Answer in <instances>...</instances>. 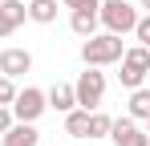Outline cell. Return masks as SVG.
Segmentation results:
<instances>
[{
    "instance_id": "obj_7",
    "label": "cell",
    "mask_w": 150,
    "mask_h": 146,
    "mask_svg": "<svg viewBox=\"0 0 150 146\" xmlns=\"http://www.w3.org/2000/svg\"><path fill=\"white\" fill-rule=\"evenodd\" d=\"M33 69V53L21 45H8V49H0V73L4 77H12V81H21L25 73Z\"/></svg>"
},
{
    "instance_id": "obj_3",
    "label": "cell",
    "mask_w": 150,
    "mask_h": 146,
    "mask_svg": "<svg viewBox=\"0 0 150 146\" xmlns=\"http://www.w3.org/2000/svg\"><path fill=\"white\" fill-rule=\"evenodd\" d=\"M118 81H122L126 89H138V85H146V73H150V49L146 45H126L122 61H118Z\"/></svg>"
},
{
    "instance_id": "obj_9",
    "label": "cell",
    "mask_w": 150,
    "mask_h": 146,
    "mask_svg": "<svg viewBox=\"0 0 150 146\" xmlns=\"http://www.w3.org/2000/svg\"><path fill=\"white\" fill-rule=\"evenodd\" d=\"M25 21H28V8L21 0H0V41H8Z\"/></svg>"
},
{
    "instance_id": "obj_16",
    "label": "cell",
    "mask_w": 150,
    "mask_h": 146,
    "mask_svg": "<svg viewBox=\"0 0 150 146\" xmlns=\"http://www.w3.org/2000/svg\"><path fill=\"white\" fill-rule=\"evenodd\" d=\"M16 89H21V85H16L12 77L0 73V106H12V101H16Z\"/></svg>"
},
{
    "instance_id": "obj_5",
    "label": "cell",
    "mask_w": 150,
    "mask_h": 146,
    "mask_svg": "<svg viewBox=\"0 0 150 146\" xmlns=\"http://www.w3.org/2000/svg\"><path fill=\"white\" fill-rule=\"evenodd\" d=\"M8 110H12V118H16V122H37L45 110H49V101H45V89H37V85H25V89H16V101H12Z\"/></svg>"
},
{
    "instance_id": "obj_1",
    "label": "cell",
    "mask_w": 150,
    "mask_h": 146,
    "mask_svg": "<svg viewBox=\"0 0 150 146\" xmlns=\"http://www.w3.org/2000/svg\"><path fill=\"white\" fill-rule=\"evenodd\" d=\"M122 37H114V33H93V37H85L81 41V61L89 65V69H110V65H118L122 61Z\"/></svg>"
},
{
    "instance_id": "obj_11",
    "label": "cell",
    "mask_w": 150,
    "mask_h": 146,
    "mask_svg": "<svg viewBox=\"0 0 150 146\" xmlns=\"http://www.w3.org/2000/svg\"><path fill=\"white\" fill-rule=\"evenodd\" d=\"M45 101H49V110H57V114H69V110H77L73 81H57V85H49V89H45Z\"/></svg>"
},
{
    "instance_id": "obj_21",
    "label": "cell",
    "mask_w": 150,
    "mask_h": 146,
    "mask_svg": "<svg viewBox=\"0 0 150 146\" xmlns=\"http://www.w3.org/2000/svg\"><path fill=\"white\" fill-rule=\"evenodd\" d=\"M146 138H150V122H146Z\"/></svg>"
},
{
    "instance_id": "obj_10",
    "label": "cell",
    "mask_w": 150,
    "mask_h": 146,
    "mask_svg": "<svg viewBox=\"0 0 150 146\" xmlns=\"http://www.w3.org/2000/svg\"><path fill=\"white\" fill-rule=\"evenodd\" d=\"M0 146H41L37 122H12V126L0 134Z\"/></svg>"
},
{
    "instance_id": "obj_19",
    "label": "cell",
    "mask_w": 150,
    "mask_h": 146,
    "mask_svg": "<svg viewBox=\"0 0 150 146\" xmlns=\"http://www.w3.org/2000/svg\"><path fill=\"white\" fill-rule=\"evenodd\" d=\"M57 4H61V8H69V12H73V8H81V4H85V0H57Z\"/></svg>"
},
{
    "instance_id": "obj_13",
    "label": "cell",
    "mask_w": 150,
    "mask_h": 146,
    "mask_svg": "<svg viewBox=\"0 0 150 146\" xmlns=\"http://www.w3.org/2000/svg\"><path fill=\"white\" fill-rule=\"evenodd\" d=\"M28 21L33 24H53L57 21V0H28Z\"/></svg>"
},
{
    "instance_id": "obj_8",
    "label": "cell",
    "mask_w": 150,
    "mask_h": 146,
    "mask_svg": "<svg viewBox=\"0 0 150 146\" xmlns=\"http://www.w3.org/2000/svg\"><path fill=\"white\" fill-rule=\"evenodd\" d=\"M98 8H101V0H85L81 8H73V12H69V28H73L81 41H85V37H93V33L101 28V21H98Z\"/></svg>"
},
{
    "instance_id": "obj_4",
    "label": "cell",
    "mask_w": 150,
    "mask_h": 146,
    "mask_svg": "<svg viewBox=\"0 0 150 146\" xmlns=\"http://www.w3.org/2000/svg\"><path fill=\"white\" fill-rule=\"evenodd\" d=\"M73 94H77V110H101V97H105V73L85 65V73H77V81H73Z\"/></svg>"
},
{
    "instance_id": "obj_6",
    "label": "cell",
    "mask_w": 150,
    "mask_h": 146,
    "mask_svg": "<svg viewBox=\"0 0 150 146\" xmlns=\"http://www.w3.org/2000/svg\"><path fill=\"white\" fill-rule=\"evenodd\" d=\"M110 142L114 146H150V138H146V130L130 118V114H122V118L110 122Z\"/></svg>"
},
{
    "instance_id": "obj_2",
    "label": "cell",
    "mask_w": 150,
    "mask_h": 146,
    "mask_svg": "<svg viewBox=\"0 0 150 146\" xmlns=\"http://www.w3.org/2000/svg\"><path fill=\"white\" fill-rule=\"evenodd\" d=\"M138 8L130 4V0H101L98 8V21L105 33H114V37H126V33H134V24H138Z\"/></svg>"
},
{
    "instance_id": "obj_15",
    "label": "cell",
    "mask_w": 150,
    "mask_h": 146,
    "mask_svg": "<svg viewBox=\"0 0 150 146\" xmlns=\"http://www.w3.org/2000/svg\"><path fill=\"white\" fill-rule=\"evenodd\" d=\"M110 114L105 110H89V138H110Z\"/></svg>"
},
{
    "instance_id": "obj_18",
    "label": "cell",
    "mask_w": 150,
    "mask_h": 146,
    "mask_svg": "<svg viewBox=\"0 0 150 146\" xmlns=\"http://www.w3.org/2000/svg\"><path fill=\"white\" fill-rule=\"evenodd\" d=\"M12 122H16V118H12V110H8V106H0V134H4Z\"/></svg>"
},
{
    "instance_id": "obj_17",
    "label": "cell",
    "mask_w": 150,
    "mask_h": 146,
    "mask_svg": "<svg viewBox=\"0 0 150 146\" xmlns=\"http://www.w3.org/2000/svg\"><path fill=\"white\" fill-rule=\"evenodd\" d=\"M134 41L150 49V12H146V16H138V24H134Z\"/></svg>"
},
{
    "instance_id": "obj_12",
    "label": "cell",
    "mask_w": 150,
    "mask_h": 146,
    "mask_svg": "<svg viewBox=\"0 0 150 146\" xmlns=\"http://www.w3.org/2000/svg\"><path fill=\"white\" fill-rule=\"evenodd\" d=\"M126 114H130L134 122H150V85H138V89H130Z\"/></svg>"
},
{
    "instance_id": "obj_20",
    "label": "cell",
    "mask_w": 150,
    "mask_h": 146,
    "mask_svg": "<svg viewBox=\"0 0 150 146\" xmlns=\"http://www.w3.org/2000/svg\"><path fill=\"white\" fill-rule=\"evenodd\" d=\"M138 8H146V12H150V0H138Z\"/></svg>"
},
{
    "instance_id": "obj_14",
    "label": "cell",
    "mask_w": 150,
    "mask_h": 146,
    "mask_svg": "<svg viewBox=\"0 0 150 146\" xmlns=\"http://www.w3.org/2000/svg\"><path fill=\"white\" fill-rule=\"evenodd\" d=\"M65 130L73 138H89V110H69L65 114Z\"/></svg>"
}]
</instances>
